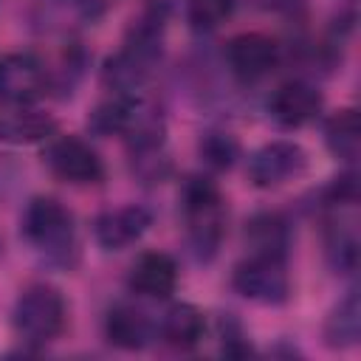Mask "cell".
Here are the masks:
<instances>
[{
  "label": "cell",
  "mask_w": 361,
  "mask_h": 361,
  "mask_svg": "<svg viewBox=\"0 0 361 361\" xmlns=\"http://www.w3.org/2000/svg\"><path fill=\"white\" fill-rule=\"evenodd\" d=\"M189 226V243L200 259L214 257L226 231V206L217 183L206 175H189L180 192Z\"/></svg>",
  "instance_id": "cell-1"
},
{
  "label": "cell",
  "mask_w": 361,
  "mask_h": 361,
  "mask_svg": "<svg viewBox=\"0 0 361 361\" xmlns=\"http://www.w3.org/2000/svg\"><path fill=\"white\" fill-rule=\"evenodd\" d=\"M65 327V299L54 285L37 282L28 285L14 305V330L31 341L45 344L54 341Z\"/></svg>",
  "instance_id": "cell-2"
},
{
  "label": "cell",
  "mask_w": 361,
  "mask_h": 361,
  "mask_svg": "<svg viewBox=\"0 0 361 361\" xmlns=\"http://www.w3.org/2000/svg\"><path fill=\"white\" fill-rule=\"evenodd\" d=\"M23 234L34 248L65 257L73 248V217L59 200L34 197L23 214Z\"/></svg>",
  "instance_id": "cell-3"
},
{
  "label": "cell",
  "mask_w": 361,
  "mask_h": 361,
  "mask_svg": "<svg viewBox=\"0 0 361 361\" xmlns=\"http://www.w3.org/2000/svg\"><path fill=\"white\" fill-rule=\"evenodd\" d=\"M231 285L240 296L259 302V305H282L290 293V279L285 271V257L271 254H251L248 259L237 262L231 274Z\"/></svg>",
  "instance_id": "cell-4"
},
{
  "label": "cell",
  "mask_w": 361,
  "mask_h": 361,
  "mask_svg": "<svg viewBox=\"0 0 361 361\" xmlns=\"http://www.w3.org/2000/svg\"><path fill=\"white\" fill-rule=\"evenodd\" d=\"M45 164L48 169L68 180V183H99L104 178V164L96 155V149L76 138V135H59L45 147Z\"/></svg>",
  "instance_id": "cell-5"
},
{
  "label": "cell",
  "mask_w": 361,
  "mask_h": 361,
  "mask_svg": "<svg viewBox=\"0 0 361 361\" xmlns=\"http://www.w3.org/2000/svg\"><path fill=\"white\" fill-rule=\"evenodd\" d=\"M307 166V155L293 141H271L259 147L248 161V178L259 189L279 186L290 178H296Z\"/></svg>",
  "instance_id": "cell-6"
},
{
  "label": "cell",
  "mask_w": 361,
  "mask_h": 361,
  "mask_svg": "<svg viewBox=\"0 0 361 361\" xmlns=\"http://www.w3.org/2000/svg\"><path fill=\"white\" fill-rule=\"evenodd\" d=\"M48 76L34 54H8L0 59V99L8 104H31L45 93Z\"/></svg>",
  "instance_id": "cell-7"
},
{
  "label": "cell",
  "mask_w": 361,
  "mask_h": 361,
  "mask_svg": "<svg viewBox=\"0 0 361 361\" xmlns=\"http://www.w3.org/2000/svg\"><path fill=\"white\" fill-rule=\"evenodd\" d=\"M226 62H228V68L240 79L254 82V79L268 76L276 68V62H279V45H276L274 37L259 34V31L237 34L226 45Z\"/></svg>",
  "instance_id": "cell-8"
},
{
  "label": "cell",
  "mask_w": 361,
  "mask_h": 361,
  "mask_svg": "<svg viewBox=\"0 0 361 361\" xmlns=\"http://www.w3.org/2000/svg\"><path fill=\"white\" fill-rule=\"evenodd\" d=\"M319 110H322V93L310 82H302V79L279 85L268 102L271 118L285 130L305 127L307 121L319 116Z\"/></svg>",
  "instance_id": "cell-9"
},
{
  "label": "cell",
  "mask_w": 361,
  "mask_h": 361,
  "mask_svg": "<svg viewBox=\"0 0 361 361\" xmlns=\"http://www.w3.org/2000/svg\"><path fill=\"white\" fill-rule=\"evenodd\" d=\"M152 226V214L144 206H121V209H110L104 214L96 217V240L102 248L107 251H121L127 245H133L135 240H141V234Z\"/></svg>",
  "instance_id": "cell-10"
},
{
  "label": "cell",
  "mask_w": 361,
  "mask_h": 361,
  "mask_svg": "<svg viewBox=\"0 0 361 361\" xmlns=\"http://www.w3.org/2000/svg\"><path fill=\"white\" fill-rule=\"evenodd\" d=\"M130 288L149 299H164L178 285V265L164 251H147L141 254L130 268Z\"/></svg>",
  "instance_id": "cell-11"
},
{
  "label": "cell",
  "mask_w": 361,
  "mask_h": 361,
  "mask_svg": "<svg viewBox=\"0 0 361 361\" xmlns=\"http://www.w3.org/2000/svg\"><path fill=\"white\" fill-rule=\"evenodd\" d=\"M104 336L118 350H141L152 338V324L138 307L116 305L104 319Z\"/></svg>",
  "instance_id": "cell-12"
},
{
  "label": "cell",
  "mask_w": 361,
  "mask_h": 361,
  "mask_svg": "<svg viewBox=\"0 0 361 361\" xmlns=\"http://www.w3.org/2000/svg\"><path fill=\"white\" fill-rule=\"evenodd\" d=\"M56 130V121L48 113L31 110L28 104H17L11 113H0V138L11 144H34L48 138Z\"/></svg>",
  "instance_id": "cell-13"
},
{
  "label": "cell",
  "mask_w": 361,
  "mask_h": 361,
  "mask_svg": "<svg viewBox=\"0 0 361 361\" xmlns=\"http://www.w3.org/2000/svg\"><path fill=\"white\" fill-rule=\"evenodd\" d=\"M203 333H206V322H203V313L195 307V305H172L161 322V336L169 347L175 350H192L203 341Z\"/></svg>",
  "instance_id": "cell-14"
},
{
  "label": "cell",
  "mask_w": 361,
  "mask_h": 361,
  "mask_svg": "<svg viewBox=\"0 0 361 361\" xmlns=\"http://www.w3.org/2000/svg\"><path fill=\"white\" fill-rule=\"evenodd\" d=\"M361 338V302L358 293L350 290L327 316L324 322V344L333 350H344L358 344Z\"/></svg>",
  "instance_id": "cell-15"
},
{
  "label": "cell",
  "mask_w": 361,
  "mask_h": 361,
  "mask_svg": "<svg viewBox=\"0 0 361 361\" xmlns=\"http://www.w3.org/2000/svg\"><path fill=\"white\" fill-rule=\"evenodd\" d=\"M138 110H141V102L135 96L116 93L113 99H104L102 104H96L87 124L96 135H127Z\"/></svg>",
  "instance_id": "cell-16"
},
{
  "label": "cell",
  "mask_w": 361,
  "mask_h": 361,
  "mask_svg": "<svg viewBox=\"0 0 361 361\" xmlns=\"http://www.w3.org/2000/svg\"><path fill=\"white\" fill-rule=\"evenodd\" d=\"M245 237L254 248V254H271V257H285L290 245V228L282 214L276 212H259L248 220Z\"/></svg>",
  "instance_id": "cell-17"
},
{
  "label": "cell",
  "mask_w": 361,
  "mask_h": 361,
  "mask_svg": "<svg viewBox=\"0 0 361 361\" xmlns=\"http://www.w3.org/2000/svg\"><path fill=\"white\" fill-rule=\"evenodd\" d=\"M324 141H327V149L341 158V161H355L358 158V113L353 107H344L338 113H333L327 118V127H324Z\"/></svg>",
  "instance_id": "cell-18"
},
{
  "label": "cell",
  "mask_w": 361,
  "mask_h": 361,
  "mask_svg": "<svg viewBox=\"0 0 361 361\" xmlns=\"http://www.w3.org/2000/svg\"><path fill=\"white\" fill-rule=\"evenodd\" d=\"M327 259L336 271H355L358 262V240L353 223H330L327 228Z\"/></svg>",
  "instance_id": "cell-19"
},
{
  "label": "cell",
  "mask_w": 361,
  "mask_h": 361,
  "mask_svg": "<svg viewBox=\"0 0 361 361\" xmlns=\"http://www.w3.org/2000/svg\"><path fill=\"white\" fill-rule=\"evenodd\" d=\"M234 3L237 0H186V20L195 31H214L231 17Z\"/></svg>",
  "instance_id": "cell-20"
},
{
  "label": "cell",
  "mask_w": 361,
  "mask_h": 361,
  "mask_svg": "<svg viewBox=\"0 0 361 361\" xmlns=\"http://www.w3.org/2000/svg\"><path fill=\"white\" fill-rule=\"evenodd\" d=\"M200 155L214 169H228L237 158V141L228 133H206L200 141Z\"/></svg>",
  "instance_id": "cell-21"
}]
</instances>
